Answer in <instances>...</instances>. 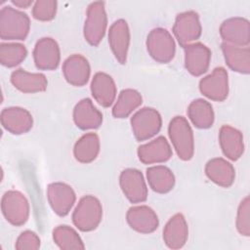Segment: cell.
Returning <instances> with one entry per match:
<instances>
[{"label": "cell", "mask_w": 250, "mask_h": 250, "mask_svg": "<svg viewBox=\"0 0 250 250\" xmlns=\"http://www.w3.org/2000/svg\"><path fill=\"white\" fill-rule=\"evenodd\" d=\"M30 29L28 16L11 6L0 11V37L3 40H24Z\"/></svg>", "instance_id": "obj_1"}, {"label": "cell", "mask_w": 250, "mask_h": 250, "mask_svg": "<svg viewBox=\"0 0 250 250\" xmlns=\"http://www.w3.org/2000/svg\"><path fill=\"white\" fill-rule=\"evenodd\" d=\"M168 135L180 159L188 161L194 154L192 129L183 116H175L169 123Z\"/></svg>", "instance_id": "obj_2"}, {"label": "cell", "mask_w": 250, "mask_h": 250, "mask_svg": "<svg viewBox=\"0 0 250 250\" xmlns=\"http://www.w3.org/2000/svg\"><path fill=\"white\" fill-rule=\"evenodd\" d=\"M103 218L100 200L93 195L83 196L72 213V222L81 231H91L98 228Z\"/></svg>", "instance_id": "obj_3"}, {"label": "cell", "mask_w": 250, "mask_h": 250, "mask_svg": "<svg viewBox=\"0 0 250 250\" xmlns=\"http://www.w3.org/2000/svg\"><path fill=\"white\" fill-rule=\"evenodd\" d=\"M107 26V17L104 8V2H92L86 13L84 23V38L92 46H98L103 40Z\"/></svg>", "instance_id": "obj_4"}, {"label": "cell", "mask_w": 250, "mask_h": 250, "mask_svg": "<svg viewBox=\"0 0 250 250\" xmlns=\"http://www.w3.org/2000/svg\"><path fill=\"white\" fill-rule=\"evenodd\" d=\"M1 210L11 225L20 227L27 222L30 208L23 193L19 190H8L2 196Z\"/></svg>", "instance_id": "obj_5"}, {"label": "cell", "mask_w": 250, "mask_h": 250, "mask_svg": "<svg viewBox=\"0 0 250 250\" xmlns=\"http://www.w3.org/2000/svg\"><path fill=\"white\" fill-rule=\"evenodd\" d=\"M146 49L150 57L161 63L171 62L175 56L176 45L170 32L162 27L153 28L146 38Z\"/></svg>", "instance_id": "obj_6"}, {"label": "cell", "mask_w": 250, "mask_h": 250, "mask_svg": "<svg viewBox=\"0 0 250 250\" xmlns=\"http://www.w3.org/2000/svg\"><path fill=\"white\" fill-rule=\"evenodd\" d=\"M160 113L152 107L139 109L131 118V127L137 141H146L155 136L161 129Z\"/></svg>", "instance_id": "obj_7"}, {"label": "cell", "mask_w": 250, "mask_h": 250, "mask_svg": "<svg viewBox=\"0 0 250 250\" xmlns=\"http://www.w3.org/2000/svg\"><path fill=\"white\" fill-rule=\"evenodd\" d=\"M201 31L202 27L196 12L187 11L176 17L173 33L183 48L197 40L201 35Z\"/></svg>", "instance_id": "obj_8"}, {"label": "cell", "mask_w": 250, "mask_h": 250, "mask_svg": "<svg viewBox=\"0 0 250 250\" xmlns=\"http://www.w3.org/2000/svg\"><path fill=\"white\" fill-rule=\"evenodd\" d=\"M119 184L122 192L131 203H141L147 198V187L141 171L128 168L121 172Z\"/></svg>", "instance_id": "obj_9"}, {"label": "cell", "mask_w": 250, "mask_h": 250, "mask_svg": "<svg viewBox=\"0 0 250 250\" xmlns=\"http://www.w3.org/2000/svg\"><path fill=\"white\" fill-rule=\"evenodd\" d=\"M199 90L203 96L212 101H225L229 95V75L227 70L222 66L214 68L212 73L199 81Z\"/></svg>", "instance_id": "obj_10"}, {"label": "cell", "mask_w": 250, "mask_h": 250, "mask_svg": "<svg viewBox=\"0 0 250 250\" xmlns=\"http://www.w3.org/2000/svg\"><path fill=\"white\" fill-rule=\"evenodd\" d=\"M48 202L53 211L61 216H66L73 207L76 195L73 188L64 183H52L47 188Z\"/></svg>", "instance_id": "obj_11"}, {"label": "cell", "mask_w": 250, "mask_h": 250, "mask_svg": "<svg viewBox=\"0 0 250 250\" xmlns=\"http://www.w3.org/2000/svg\"><path fill=\"white\" fill-rule=\"evenodd\" d=\"M220 34L224 42L247 47L250 43V22L241 17L228 19L221 24Z\"/></svg>", "instance_id": "obj_12"}, {"label": "cell", "mask_w": 250, "mask_h": 250, "mask_svg": "<svg viewBox=\"0 0 250 250\" xmlns=\"http://www.w3.org/2000/svg\"><path fill=\"white\" fill-rule=\"evenodd\" d=\"M33 59L38 69H56L61 61V52L57 41L51 37H43L39 39L33 50Z\"/></svg>", "instance_id": "obj_13"}, {"label": "cell", "mask_w": 250, "mask_h": 250, "mask_svg": "<svg viewBox=\"0 0 250 250\" xmlns=\"http://www.w3.org/2000/svg\"><path fill=\"white\" fill-rule=\"evenodd\" d=\"M108 43L112 54L121 64L127 61L130 45V29L125 20L115 21L108 30Z\"/></svg>", "instance_id": "obj_14"}, {"label": "cell", "mask_w": 250, "mask_h": 250, "mask_svg": "<svg viewBox=\"0 0 250 250\" xmlns=\"http://www.w3.org/2000/svg\"><path fill=\"white\" fill-rule=\"evenodd\" d=\"M1 124L10 133L21 135L27 133L33 125L32 115L20 106L6 107L1 111Z\"/></svg>", "instance_id": "obj_15"}, {"label": "cell", "mask_w": 250, "mask_h": 250, "mask_svg": "<svg viewBox=\"0 0 250 250\" xmlns=\"http://www.w3.org/2000/svg\"><path fill=\"white\" fill-rule=\"evenodd\" d=\"M128 225L141 233H151L159 226V220L153 209L146 205H138L129 208L126 214Z\"/></svg>", "instance_id": "obj_16"}, {"label": "cell", "mask_w": 250, "mask_h": 250, "mask_svg": "<svg viewBox=\"0 0 250 250\" xmlns=\"http://www.w3.org/2000/svg\"><path fill=\"white\" fill-rule=\"evenodd\" d=\"M185 49V66L193 76H200L205 73L210 64L211 51L200 42L188 45Z\"/></svg>", "instance_id": "obj_17"}, {"label": "cell", "mask_w": 250, "mask_h": 250, "mask_svg": "<svg viewBox=\"0 0 250 250\" xmlns=\"http://www.w3.org/2000/svg\"><path fill=\"white\" fill-rule=\"evenodd\" d=\"M138 156L144 164L163 163L172 156V148L165 137L159 136L156 139L142 145L138 147Z\"/></svg>", "instance_id": "obj_18"}, {"label": "cell", "mask_w": 250, "mask_h": 250, "mask_svg": "<svg viewBox=\"0 0 250 250\" xmlns=\"http://www.w3.org/2000/svg\"><path fill=\"white\" fill-rule=\"evenodd\" d=\"M62 73L69 84L76 87L84 86L90 78L89 62L82 55H71L63 62Z\"/></svg>", "instance_id": "obj_19"}, {"label": "cell", "mask_w": 250, "mask_h": 250, "mask_svg": "<svg viewBox=\"0 0 250 250\" xmlns=\"http://www.w3.org/2000/svg\"><path fill=\"white\" fill-rule=\"evenodd\" d=\"M188 237V223L183 214L172 216L163 229V240L170 249L182 248Z\"/></svg>", "instance_id": "obj_20"}, {"label": "cell", "mask_w": 250, "mask_h": 250, "mask_svg": "<svg viewBox=\"0 0 250 250\" xmlns=\"http://www.w3.org/2000/svg\"><path fill=\"white\" fill-rule=\"evenodd\" d=\"M219 143L225 156L232 161L239 159L244 152L242 133L229 125L221 127L219 132Z\"/></svg>", "instance_id": "obj_21"}, {"label": "cell", "mask_w": 250, "mask_h": 250, "mask_svg": "<svg viewBox=\"0 0 250 250\" xmlns=\"http://www.w3.org/2000/svg\"><path fill=\"white\" fill-rule=\"evenodd\" d=\"M73 121L82 129H96L102 125L103 114L88 98L79 101L73 108Z\"/></svg>", "instance_id": "obj_22"}, {"label": "cell", "mask_w": 250, "mask_h": 250, "mask_svg": "<svg viewBox=\"0 0 250 250\" xmlns=\"http://www.w3.org/2000/svg\"><path fill=\"white\" fill-rule=\"evenodd\" d=\"M91 93L99 104L109 107L116 98L115 82L107 73L97 72L91 82Z\"/></svg>", "instance_id": "obj_23"}, {"label": "cell", "mask_w": 250, "mask_h": 250, "mask_svg": "<svg viewBox=\"0 0 250 250\" xmlns=\"http://www.w3.org/2000/svg\"><path fill=\"white\" fill-rule=\"evenodd\" d=\"M205 174L209 180L222 188H229L235 179L234 167L222 157L210 159L205 165Z\"/></svg>", "instance_id": "obj_24"}, {"label": "cell", "mask_w": 250, "mask_h": 250, "mask_svg": "<svg viewBox=\"0 0 250 250\" xmlns=\"http://www.w3.org/2000/svg\"><path fill=\"white\" fill-rule=\"evenodd\" d=\"M11 82L19 91L28 94L43 92L48 85L44 74L28 72L22 68H18L12 72Z\"/></svg>", "instance_id": "obj_25"}, {"label": "cell", "mask_w": 250, "mask_h": 250, "mask_svg": "<svg viewBox=\"0 0 250 250\" xmlns=\"http://www.w3.org/2000/svg\"><path fill=\"white\" fill-rule=\"evenodd\" d=\"M221 47L226 63L231 70L242 74H249L250 49L248 46L240 47L223 42Z\"/></svg>", "instance_id": "obj_26"}, {"label": "cell", "mask_w": 250, "mask_h": 250, "mask_svg": "<svg viewBox=\"0 0 250 250\" xmlns=\"http://www.w3.org/2000/svg\"><path fill=\"white\" fill-rule=\"evenodd\" d=\"M100 138L96 133H86L74 145L73 154L80 163H91L100 152Z\"/></svg>", "instance_id": "obj_27"}, {"label": "cell", "mask_w": 250, "mask_h": 250, "mask_svg": "<svg viewBox=\"0 0 250 250\" xmlns=\"http://www.w3.org/2000/svg\"><path fill=\"white\" fill-rule=\"evenodd\" d=\"M146 179L150 188L161 194L169 192L175 185L173 172L164 165H156L147 168Z\"/></svg>", "instance_id": "obj_28"}, {"label": "cell", "mask_w": 250, "mask_h": 250, "mask_svg": "<svg viewBox=\"0 0 250 250\" xmlns=\"http://www.w3.org/2000/svg\"><path fill=\"white\" fill-rule=\"evenodd\" d=\"M188 116L191 123L199 129L210 128L215 119L211 104L203 99H196L189 104L188 107Z\"/></svg>", "instance_id": "obj_29"}, {"label": "cell", "mask_w": 250, "mask_h": 250, "mask_svg": "<svg viewBox=\"0 0 250 250\" xmlns=\"http://www.w3.org/2000/svg\"><path fill=\"white\" fill-rule=\"evenodd\" d=\"M142 103L143 98L138 91L134 89H124L120 92L112 107V115L115 118H125L137 109Z\"/></svg>", "instance_id": "obj_30"}, {"label": "cell", "mask_w": 250, "mask_h": 250, "mask_svg": "<svg viewBox=\"0 0 250 250\" xmlns=\"http://www.w3.org/2000/svg\"><path fill=\"white\" fill-rule=\"evenodd\" d=\"M53 239L58 247L62 250H82L85 248L77 231L65 225L58 226L54 229Z\"/></svg>", "instance_id": "obj_31"}, {"label": "cell", "mask_w": 250, "mask_h": 250, "mask_svg": "<svg viewBox=\"0 0 250 250\" xmlns=\"http://www.w3.org/2000/svg\"><path fill=\"white\" fill-rule=\"evenodd\" d=\"M27 56V50L21 43H1L0 62L4 66L14 67L20 64Z\"/></svg>", "instance_id": "obj_32"}, {"label": "cell", "mask_w": 250, "mask_h": 250, "mask_svg": "<svg viewBox=\"0 0 250 250\" xmlns=\"http://www.w3.org/2000/svg\"><path fill=\"white\" fill-rule=\"evenodd\" d=\"M58 3L55 0H38L32 7V16L40 21H52L57 14Z\"/></svg>", "instance_id": "obj_33"}, {"label": "cell", "mask_w": 250, "mask_h": 250, "mask_svg": "<svg viewBox=\"0 0 250 250\" xmlns=\"http://www.w3.org/2000/svg\"><path fill=\"white\" fill-rule=\"evenodd\" d=\"M237 231L243 236L250 235V198L249 196L244 197L237 209L236 222Z\"/></svg>", "instance_id": "obj_34"}, {"label": "cell", "mask_w": 250, "mask_h": 250, "mask_svg": "<svg viewBox=\"0 0 250 250\" xmlns=\"http://www.w3.org/2000/svg\"><path fill=\"white\" fill-rule=\"evenodd\" d=\"M15 248L17 250H37L40 248V238L34 231L24 230L17 238Z\"/></svg>", "instance_id": "obj_35"}, {"label": "cell", "mask_w": 250, "mask_h": 250, "mask_svg": "<svg viewBox=\"0 0 250 250\" xmlns=\"http://www.w3.org/2000/svg\"><path fill=\"white\" fill-rule=\"evenodd\" d=\"M12 4H14L16 7H19V8H21V9L22 8L26 9L34 3H33L32 0H13Z\"/></svg>", "instance_id": "obj_36"}]
</instances>
